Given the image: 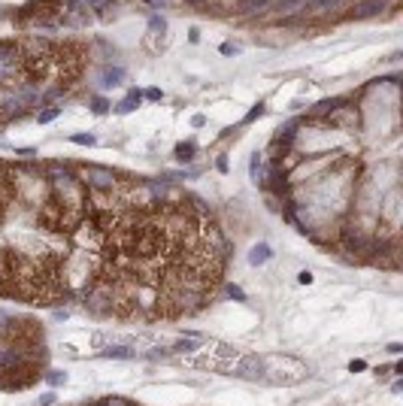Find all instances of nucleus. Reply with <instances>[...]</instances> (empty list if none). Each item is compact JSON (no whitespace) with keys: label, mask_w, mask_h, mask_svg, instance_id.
<instances>
[{"label":"nucleus","mask_w":403,"mask_h":406,"mask_svg":"<svg viewBox=\"0 0 403 406\" xmlns=\"http://www.w3.org/2000/svg\"><path fill=\"white\" fill-rule=\"evenodd\" d=\"M297 279H300V282H303V285H306V282H312V273H309V270H303V273H300V276H297Z\"/></svg>","instance_id":"obj_23"},{"label":"nucleus","mask_w":403,"mask_h":406,"mask_svg":"<svg viewBox=\"0 0 403 406\" xmlns=\"http://www.w3.org/2000/svg\"><path fill=\"white\" fill-rule=\"evenodd\" d=\"M218 52H222V55H240L243 46H237V43H222V46H218Z\"/></svg>","instance_id":"obj_13"},{"label":"nucleus","mask_w":403,"mask_h":406,"mask_svg":"<svg viewBox=\"0 0 403 406\" xmlns=\"http://www.w3.org/2000/svg\"><path fill=\"white\" fill-rule=\"evenodd\" d=\"M382 6H385L382 0H361V3L355 6V12H352V15H355V18H370V15H376Z\"/></svg>","instance_id":"obj_5"},{"label":"nucleus","mask_w":403,"mask_h":406,"mask_svg":"<svg viewBox=\"0 0 403 406\" xmlns=\"http://www.w3.org/2000/svg\"><path fill=\"white\" fill-rule=\"evenodd\" d=\"M43 376H46V379H49L52 385H61V382L67 379V376H61V373H43Z\"/></svg>","instance_id":"obj_19"},{"label":"nucleus","mask_w":403,"mask_h":406,"mask_svg":"<svg viewBox=\"0 0 403 406\" xmlns=\"http://www.w3.org/2000/svg\"><path fill=\"white\" fill-rule=\"evenodd\" d=\"M382 3H388V0H382Z\"/></svg>","instance_id":"obj_26"},{"label":"nucleus","mask_w":403,"mask_h":406,"mask_svg":"<svg viewBox=\"0 0 403 406\" xmlns=\"http://www.w3.org/2000/svg\"><path fill=\"white\" fill-rule=\"evenodd\" d=\"M43 403H46V406H52V403H55V394H52V391H49V394H43Z\"/></svg>","instance_id":"obj_24"},{"label":"nucleus","mask_w":403,"mask_h":406,"mask_svg":"<svg viewBox=\"0 0 403 406\" xmlns=\"http://www.w3.org/2000/svg\"><path fill=\"white\" fill-rule=\"evenodd\" d=\"M145 100H161L164 94H161V88H145V94H142Z\"/></svg>","instance_id":"obj_17"},{"label":"nucleus","mask_w":403,"mask_h":406,"mask_svg":"<svg viewBox=\"0 0 403 406\" xmlns=\"http://www.w3.org/2000/svg\"><path fill=\"white\" fill-rule=\"evenodd\" d=\"M188 3H191V6H200V3H209V0H188Z\"/></svg>","instance_id":"obj_25"},{"label":"nucleus","mask_w":403,"mask_h":406,"mask_svg":"<svg viewBox=\"0 0 403 406\" xmlns=\"http://www.w3.org/2000/svg\"><path fill=\"white\" fill-rule=\"evenodd\" d=\"M103 358H134V352L125 346H109V349H103Z\"/></svg>","instance_id":"obj_10"},{"label":"nucleus","mask_w":403,"mask_h":406,"mask_svg":"<svg viewBox=\"0 0 403 406\" xmlns=\"http://www.w3.org/2000/svg\"><path fill=\"white\" fill-rule=\"evenodd\" d=\"M15 155H18V158H33L36 149H33V145H27V149H15Z\"/></svg>","instance_id":"obj_18"},{"label":"nucleus","mask_w":403,"mask_h":406,"mask_svg":"<svg viewBox=\"0 0 403 406\" xmlns=\"http://www.w3.org/2000/svg\"><path fill=\"white\" fill-rule=\"evenodd\" d=\"M225 291L231 294L234 300H246V294H243V288H240V285H225Z\"/></svg>","instance_id":"obj_14"},{"label":"nucleus","mask_w":403,"mask_h":406,"mask_svg":"<svg viewBox=\"0 0 403 406\" xmlns=\"http://www.w3.org/2000/svg\"><path fill=\"white\" fill-rule=\"evenodd\" d=\"M139 103H142V91L131 88V91H128V97L116 103V113H119V116H128V113H134V109H136Z\"/></svg>","instance_id":"obj_4"},{"label":"nucleus","mask_w":403,"mask_h":406,"mask_svg":"<svg viewBox=\"0 0 403 406\" xmlns=\"http://www.w3.org/2000/svg\"><path fill=\"white\" fill-rule=\"evenodd\" d=\"M76 170V179L82 182V185L88 188V191H119L125 182H131V179H119V173L116 170H109V167H97V164H82V167H73Z\"/></svg>","instance_id":"obj_1"},{"label":"nucleus","mask_w":403,"mask_h":406,"mask_svg":"<svg viewBox=\"0 0 403 406\" xmlns=\"http://www.w3.org/2000/svg\"><path fill=\"white\" fill-rule=\"evenodd\" d=\"M261 116H264V103H258V106H255L252 113L246 116V122H255V119H261Z\"/></svg>","instance_id":"obj_16"},{"label":"nucleus","mask_w":403,"mask_h":406,"mask_svg":"<svg viewBox=\"0 0 403 406\" xmlns=\"http://www.w3.org/2000/svg\"><path fill=\"white\" fill-rule=\"evenodd\" d=\"M125 67H113V64H106V67H100V88H119L122 82H125Z\"/></svg>","instance_id":"obj_2"},{"label":"nucleus","mask_w":403,"mask_h":406,"mask_svg":"<svg viewBox=\"0 0 403 406\" xmlns=\"http://www.w3.org/2000/svg\"><path fill=\"white\" fill-rule=\"evenodd\" d=\"M188 40H191V43H197V40H200V30H197V27H191V30H188Z\"/></svg>","instance_id":"obj_22"},{"label":"nucleus","mask_w":403,"mask_h":406,"mask_svg":"<svg viewBox=\"0 0 403 406\" xmlns=\"http://www.w3.org/2000/svg\"><path fill=\"white\" fill-rule=\"evenodd\" d=\"M270 258H273V249H270L267 243H255L252 252H249V264H252V267H264Z\"/></svg>","instance_id":"obj_3"},{"label":"nucleus","mask_w":403,"mask_h":406,"mask_svg":"<svg viewBox=\"0 0 403 406\" xmlns=\"http://www.w3.org/2000/svg\"><path fill=\"white\" fill-rule=\"evenodd\" d=\"M194 152H197V142H194V139L179 142V145H176V161H194Z\"/></svg>","instance_id":"obj_6"},{"label":"nucleus","mask_w":403,"mask_h":406,"mask_svg":"<svg viewBox=\"0 0 403 406\" xmlns=\"http://www.w3.org/2000/svg\"><path fill=\"white\" fill-rule=\"evenodd\" d=\"M194 349H197L194 340H179V343H176V352H194Z\"/></svg>","instance_id":"obj_15"},{"label":"nucleus","mask_w":403,"mask_h":406,"mask_svg":"<svg viewBox=\"0 0 403 406\" xmlns=\"http://www.w3.org/2000/svg\"><path fill=\"white\" fill-rule=\"evenodd\" d=\"M215 167H218V173H228V158H225V155H218Z\"/></svg>","instance_id":"obj_20"},{"label":"nucleus","mask_w":403,"mask_h":406,"mask_svg":"<svg viewBox=\"0 0 403 406\" xmlns=\"http://www.w3.org/2000/svg\"><path fill=\"white\" fill-rule=\"evenodd\" d=\"M203 125H206V116H194L191 119V128H203Z\"/></svg>","instance_id":"obj_21"},{"label":"nucleus","mask_w":403,"mask_h":406,"mask_svg":"<svg viewBox=\"0 0 403 406\" xmlns=\"http://www.w3.org/2000/svg\"><path fill=\"white\" fill-rule=\"evenodd\" d=\"M58 116H61V106H49V109H40V113H36V122L46 125V122H55Z\"/></svg>","instance_id":"obj_9"},{"label":"nucleus","mask_w":403,"mask_h":406,"mask_svg":"<svg viewBox=\"0 0 403 406\" xmlns=\"http://www.w3.org/2000/svg\"><path fill=\"white\" fill-rule=\"evenodd\" d=\"M88 106H91L94 116H106V113H109V100H106L103 94H94V97L88 100Z\"/></svg>","instance_id":"obj_7"},{"label":"nucleus","mask_w":403,"mask_h":406,"mask_svg":"<svg viewBox=\"0 0 403 406\" xmlns=\"http://www.w3.org/2000/svg\"><path fill=\"white\" fill-rule=\"evenodd\" d=\"M164 30H167V18L158 15V12H152L149 15V33H164Z\"/></svg>","instance_id":"obj_8"},{"label":"nucleus","mask_w":403,"mask_h":406,"mask_svg":"<svg viewBox=\"0 0 403 406\" xmlns=\"http://www.w3.org/2000/svg\"><path fill=\"white\" fill-rule=\"evenodd\" d=\"M70 142H76V145H94V142H97V136H94V134H73V136H70Z\"/></svg>","instance_id":"obj_11"},{"label":"nucleus","mask_w":403,"mask_h":406,"mask_svg":"<svg viewBox=\"0 0 403 406\" xmlns=\"http://www.w3.org/2000/svg\"><path fill=\"white\" fill-rule=\"evenodd\" d=\"M309 6H315V9H327V6H337V3H346V0H306Z\"/></svg>","instance_id":"obj_12"}]
</instances>
